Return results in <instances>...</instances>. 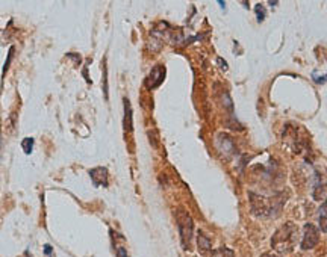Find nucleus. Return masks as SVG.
Segmentation results:
<instances>
[{"instance_id":"nucleus-6","label":"nucleus","mask_w":327,"mask_h":257,"mask_svg":"<svg viewBox=\"0 0 327 257\" xmlns=\"http://www.w3.org/2000/svg\"><path fill=\"white\" fill-rule=\"evenodd\" d=\"M197 248H198V251H200L202 254H206V253H209L212 250L211 239L206 238L203 235V232H198V235H197Z\"/></svg>"},{"instance_id":"nucleus-12","label":"nucleus","mask_w":327,"mask_h":257,"mask_svg":"<svg viewBox=\"0 0 327 257\" xmlns=\"http://www.w3.org/2000/svg\"><path fill=\"white\" fill-rule=\"evenodd\" d=\"M12 52H14V49H11V50H9V55H8V58H6V65H5V70H3V73H5V74H6V71H8V65H9V61H11Z\"/></svg>"},{"instance_id":"nucleus-10","label":"nucleus","mask_w":327,"mask_h":257,"mask_svg":"<svg viewBox=\"0 0 327 257\" xmlns=\"http://www.w3.org/2000/svg\"><path fill=\"white\" fill-rule=\"evenodd\" d=\"M254 12H256V18H258V21H264V18L267 16V9L264 8L262 3H258L254 6Z\"/></svg>"},{"instance_id":"nucleus-7","label":"nucleus","mask_w":327,"mask_h":257,"mask_svg":"<svg viewBox=\"0 0 327 257\" xmlns=\"http://www.w3.org/2000/svg\"><path fill=\"white\" fill-rule=\"evenodd\" d=\"M131 115H132V110H131V103H129V100L127 98H124V130L126 132H131L132 130V118H131Z\"/></svg>"},{"instance_id":"nucleus-14","label":"nucleus","mask_w":327,"mask_h":257,"mask_svg":"<svg viewBox=\"0 0 327 257\" xmlns=\"http://www.w3.org/2000/svg\"><path fill=\"white\" fill-rule=\"evenodd\" d=\"M44 253L52 256V247H50V245H46V247H44Z\"/></svg>"},{"instance_id":"nucleus-9","label":"nucleus","mask_w":327,"mask_h":257,"mask_svg":"<svg viewBox=\"0 0 327 257\" xmlns=\"http://www.w3.org/2000/svg\"><path fill=\"white\" fill-rule=\"evenodd\" d=\"M34 138H24L21 141V147H23V151L26 154H31L32 153V148H34Z\"/></svg>"},{"instance_id":"nucleus-1","label":"nucleus","mask_w":327,"mask_h":257,"mask_svg":"<svg viewBox=\"0 0 327 257\" xmlns=\"http://www.w3.org/2000/svg\"><path fill=\"white\" fill-rule=\"evenodd\" d=\"M294 238H295V225L288 222L285 225H282L274 233V236L271 239V245L280 254H287V253L292 251Z\"/></svg>"},{"instance_id":"nucleus-5","label":"nucleus","mask_w":327,"mask_h":257,"mask_svg":"<svg viewBox=\"0 0 327 257\" xmlns=\"http://www.w3.org/2000/svg\"><path fill=\"white\" fill-rule=\"evenodd\" d=\"M90 176L96 184H102V186H108V169L105 166H98L90 171Z\"/></svg>"},{"instance_id":"nucleus-3","label":"nucleus","mask_w":327,"mask_h":257,"mask_svg":"<svg viewBox=\"0 0 327 257\" xmlns=\"http://www.w3.org/2000/svg\"><path fill=\"white\" fill-rule=\"evenodd\" d=\"M318 239H320V233H318V228L308 222L305 225V230H303V240H302V248L303 250H310L314 248L317 244H318Z\"/></svg>"},{"instance_id":"nucleus-4","label":"nucleus","mask_w":327,"mask_h":257,"mask_svg":"<svg viewBox=\"0 0 327 257\" xmlns=\"http://www.w3.org/2000/svg\"><path fill=\"white\" fill-rule=\"evenodd\" d=\"M164 77H165V67L164 65H156L150 71V74L147 76L144 83H146V87L149 90H154V88H158L159 85L162 83Z\"/></svg>"},{"instance_id":"nucleus-2","label":"nucleus","mask_w":327,"mask_h":257,"mask_svg":"<svg viewBox=\"0 0 327 257\" xmlns=\"http://www.w3.org/2000/svg\"><path fill=\"white\" fill-rule=\"evenodd\" d=\"M176 218H177V225L180 230V240L185 250H188L192 240V233H194V222L190 213L183 209L176 210Z\"/></svg>"},{"instance_id":"nucleus-8","label":"nucleus","mask_w":327,"mask_h":257,"mask_svg":"<svg viewBox=\"0 0 327 257\" xmlns=\"http://www.w3.org/2000/svg\"><path fill=\"white\" fill-rule=\"evenodd\" d=\"M318 224H320L321 232L327 233V200L321 204L318 210Z\"/></svg>"},{"instance_id":"nucleus-13","label":"nucleus","mask_w":327,"mask_h":257,"mask_svg":"<svg viewBox=\"0 0 327 257\" xmlns=\"http://www.w3.org/2000/svg\"><path fill=\"white\" fill-rule=\"evenodd\" d=\"M117 253H118V257H127V254H126V250L121 247V248H117Z\"/></svg>"},{"instance_id":"nucleus-11","label":"nucleus","mask_w":327,"mask_h":257,"mask_svg":"<svg viewBox=\"0 0 327 257\" xmlns=\"http://www.w3.org/2000/svg\"><path fill=\"white\" fill-rule=\"evenodd\" d=\"M214 257H235V254H233L232 250L226 248V247H221V248H218V250L214 253Z\"/></svg>"}]
</instances>
